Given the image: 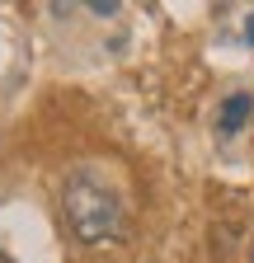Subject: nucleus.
Listing matches in <instances>:
<instances>
[{"label":"nucleus","mask_w":254,"mask_h":263,"mask_svg":"<svg viewBox=\"0 0 254 263\" xmlns=\"http://www.w3.org/2000/svg\"><path fill=\"white\" fill-rule=\"evenodd\" d=\"M61 207H66V221L80 245H113L127 230L122 197L113 183H104L99 170H76L61 188Z\"/></svg>","instance_id":"nucleus-1"},{"label":"nucleus","mask_w":254,"mask_h":263,"mask_svg":"<svg viewBox=\"0 0 254 263\" xmlns=\"http://www.w3.org/2000/svg\"><path fill=\"white\" fill-rule=\"evenodd\" d=\"M249 113H254V94H249V89L231 94L226 104H221V113H216V137H221V141L240 137V132H245V122H249Z\"/></svg>","instance_id":"nucleus-2"},{"label":"nucleus","mask_w":254,"mask_h":263,"mask_svg":"<svg viewBox=\"0 0 254 263\" xmlns=\"http://www.w3.org/2000/svg\"><path fill=\"white\" fill-rule=\"evenodd\" d=\"M89 14H99V19H113V14H118V5H108V0H94V5H89Z\"/></svg>","instance_id":"nucleus-3"},{"label":"nucleus","mask_w":254,"mask_h":263,"mask_svg":"<svg viewBox=\"0 0 254 263\" xmlns=\"http://www.w3.org/2000/svg\"><path fill=\"white\" fill-rule=\"evenodd\" d=\"M245 43H254V10H249V19H245Z\"/></svg>","instance_id":"nucleus-4"}]
</instances>
